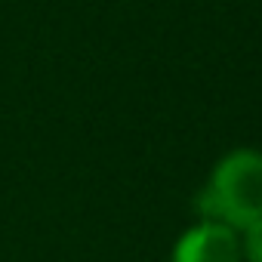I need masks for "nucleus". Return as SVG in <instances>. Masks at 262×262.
<instances>
[{"instance_id":"f257e3e1","label":"nucleus","mask_w":262,"mask_h":262,"mask_svg":"<svg viewBox=\"0 0 262 262\" xmlns=\"http://www.w3.org/2000/svg\"><path fill=\"white\" fill-rule=\"evenodd\" d=\"M194 213L234 231L262 219V151L241 145L225 151L194 194Z\"/></svg>"},{"instance_id":"f03ea898","label":"nucleus","mask_w":262,"mask_h":262,"mask_svg":"<svg viewBox=\"0 0 262 262\" xmlns=\"http://www.w3.org/2000/svg\"><path fill=\"white\" fill-rule=\"evenodd\" d=\"M170 262H244L241 237L234 228L222 222L198 219L176 237L170 250Z\"/></svg>"},{"instance_id":"7ed1b4c3","label":"nucleus","mask_w":262,"mask_h":262,"mask_svg":"<svg viewBox=\"0 0 262 262\" xmlns=\"http://www.w3.org/2000/svg\"><path fill=\"white\" fill-rule=\"evenodd\" d=\"M241 237V259L244 262H262V219L237 231Z\"/></svg>"}]
</instances>
